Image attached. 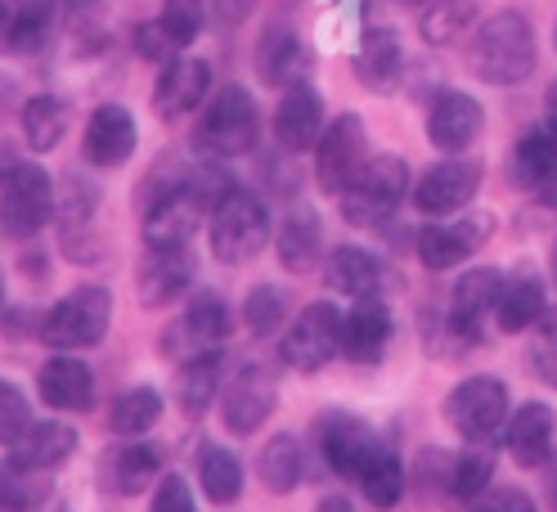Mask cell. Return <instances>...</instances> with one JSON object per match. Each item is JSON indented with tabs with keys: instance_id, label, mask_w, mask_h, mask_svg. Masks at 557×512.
<instances>
[{
	"instance_id": "1",
	"label": "cell",
	"mask_w": 557,
	"mask_h": 512,
	"mask_svg": "<svg viewBox=\"0 0 557 512\" xmlns=\"http://www.w3.org/2000/svg\"><path fill=\"white\" fill-rule=\"evenodd\" d=\"M468 63L481 82L491 86H512V82H527L535 73V32L531 18L504 10L495 18H485L481 32L468 46Z\"/></svg>"
},
{
	"instance_id": "2",
	"label": "cell",
	"mask_w": 557,
	"mask_h": 512,
	"mask_svg": "<svg viewBox=\"0 0 557 512\" xmlns=\"http://www.w3.org/2000/svg\"><path fill=\"white\" fill-rule=\"evenodd\" d=\"M257 126H261V117H257L252 95L243 86H225L212 104L202 109V122L194 130V149L212 162L238 158L257 145Z\"/></svg>"
},
{
	"instance_id": "3",
	"label": "cell",
	"mask_w": 557,
	"mask_h": 512,
	"mask_svg": "<svg viewBox=\"0 0 557 512\" xmlns=\"http://www.w3.org/2000/svg\"><path fill=\"white\" fill-rule=\"evenodd\" d=\"M212 252L221 265H248L252 257H261L265 238H270V212L265 202L248 189H230L216 212H212Z\"/></svg>"
},
{
	"instance_id": "4",
	"label": "cell",
	"mask_w": 557,
	"mask_h": 512,
	"mask_svg": "<svg viewBox=\"0 0 557 512\" xmlns=\"http://www.w3.org/2000/svg\"><path fill=\"white\" fill-rule=\"evenodd\" d=\"M409 193V166L392 153L369 158L360 166V176L342 189V212L351 225H377L387 221Z\"/></svg>"
},
{
	"instance_id": "5",
	"label": "cell",
	"mask_w": 557,
	"mask_h": 512,
	"mask_svg": "<svg viewBox=\"0 0 557 512\" xmlns=\"http://www.w3.org/2000/svg\"><path fill=\"white\" fill-rule=\"evenodd\" d=\"M109 320H113L109 288H77V292H67L63 301H54V311L41 324V341L54 347V351H82V347L103 341Z\"/></svg>"
},
{
	"instance_id": "6",
	"label": "cell",
	"mask_w": 557,
	"mask_h": 512,
	"mask_svg": "<svg viewBox=\"0 0 557 512\" xmlns=\"http://www.w3.org/2000/svg\"><path fill=\"white\" fill-rule=\"evenodd\" d=\"M54 212V185L37 162H18L10 171V180L0 185V225L14 238H32L37 229H46Z\"/></svg>"
},
{
	"instance_id": "7",
	"label": "cell",
	"mask_w": 557,
	"mask_h": 512,
	"mask_svg": "<svg viewBox=\"0 0 557 512\" xmlns=\"http://www.w3.org/2000/svg\"><path fill=\"white\" fill-rule=\"evenodd\" d=\"M230 337V311L216 292H202L189 301V311L162 333V355L166 360H198V355H212L221 341Z\"/></svg>"
},
{
	"instance_id": "8",
	"label": "cell",
	"mask_w": 557,
	"mask_h": 512,
	"mask_svg": "<svg viewBox=\"0 0 557 512\" xmlns=\"http://www.w3.org/2000/svg\"><path fill=\"white\" fill-rule=\"evenodd\" d=\"M342 351V315L333 301H315L293 320L284 337V360L297 373H320Z\"/></svg>"
},
{
	"instance_id": "9",
	"label": "cell",
	"mask_w": 557,
	"mask_h": 512,
	"mask_svg": "<svg viewBox=\"0 0 557 512\" xmlns=\"http://www.w3.org/2000/svg\"><path fill=\"white\" fill-rule=\"evenodd\" d=\"M504 414H508V387L499 378H468L445 400L449 427H455L463 440H472V446L476 440H491L495 427L504 423Z\"/></svg>"
},
{
	"instance_id": "10",
	"label": "cell",
	"mask_w": 557,
	"mask_h": 512,
	"mask_svg": "<svg viewBox=\"0 0 557 512\" xmlns=\"http://www.w3.org/2000/svg\"><path fill=\"white\" fill-rule=\"evenodd\" d=\"M320 158H315V176L329 193H342L360 176V166L369 162V149H364V122L356 113H342L333 126H324L320 135Z\"/></svg>"
},
{
	"instance_id": "11",
	"label": "cell",
	"mask_w": 557,
	"mask_h": 512,
	"mask_svg": "<svg viewBox=\"0 0 557 512\" xmlns=\"http://www.w3.org/2000/svg\"><path fill=\"white\" fill-rule=\"evenodd\" d=\"M320 446H324V459L337 476H356L364 472V463L382 450V440L373 436V427L356 414H346V409H329L320 419Z\"/></svg>"
},
{
	"instance_id": "12",
	"label": "cell",
	"mask_w": 557,
	"mask_h": 512,
	"mask_svg": "<svg viewBox=\"0 0 557 512\" xmlns=\"http://www.w3.org/2000/svg\"><path fill=\"white\" fill-rule=\"evenodd\" d=\"M270 414H274V383L265 369L248 364L221 387V423L234 436H252Z\"/></svg>"
},
{
	"instance_id": "13",
	"label": "cell",
	"mask_w": 557,
	"mask_h": 512,
	"mask_svg": "<svg viewBox=\"0 0 557 512\" xmlns=\"http://www.w3.org/2000/svg\"><path fill=\"white\" fill-rule=\"evenodd\" d=\"M481 189V166L468 162V158H445L441 166H432L423 180L413 189V202L418 212L428 216H449L472 202V193Z\"/></svg>"
},
{
	"instance_id": "14",
	"label": "cell",
	"mask_w": 557,
	"mask_h": 512,
	"mask_svg": "<svg viewBox=\"0 0 557 512\" xmlns=\"http://www.w3.org/2000/svg\"><path fill=\"white\" fill-rule=\"evenodd\" d=\"M495 221L491 216H463V221H445V225H432L418 234V261H423L428 270H455L463 265L485 238H491Z\"/></svg>"
},
{
	"instance_id": "15",
	"label": "cell",
	"mask_w": 557,
	"mask_h": 512,
	"mask_svg": "<svg viewBox=\"0 0 557 512\" xmlns=\"http://www.w3.org/2000/svg\"><path fill=\"white\" fill-rule=\"evenodd\" d=\"M139 301L149 305V311H158V305H171L181 301L194 284V257L189 248H149V257L139 261Z\"/></svg>"
},
{
	"instance_id": "16",
	"label": "cell",
	"mask_w": 557,
	"mask_h": 512,
	"mask_svg": "<svg viewBox=\"0 0 557 512\" xmlns=\"http://www.w3.org/2000/svg\"><path fill=\"white\" fill-rule=\"evenodd\" d=\"M202 202L189 193V185H171L158 193V202L145 212V238L149 248H189V238L198 229Z\"/></svg>"
},
{
	"instance_id": "17",
	"label": "cell",
	"mask_w": 557,
	"mask_h": 512,
	"mask_svg": "<svg viewBox=\"0 0 557 512\" xmlns=\"http://www.w3.org/2000/svg\"><path fill=\"white\" fill-rule=\"evenodd\" d=\"M392 341V311L387 301L360 297L351 311L342 315V355L356 364H377Z\"/></svg>"
},
{
	"instance_id": "18",
	"label": "cell",
	"mask_w": 557,
	"mask_h": 512,
	"mask_svg": "<svg viewBox=\"0 0 557 512\" xmlns=\"http://www.w3.org/2000/svg\"><path fill=\"white\" fill-rule=\"evenodd\" d=\"M135 140H139V130H135V117L122 109V104H99L86 122V140H82V153L90 166H122L131 153H135Z\"/></svg>"
},
{
	"instance_id": "19",
	"label": "cell",
	"mask_w": 557,
	"mask_h": 512,
	"mask_svg": "<svg viewBox=\"0 0 557 512\" xmlns=\"http://www.w3.org/2000/svg\"><path fill=\"white\" fill-rule=\"evenodd\" d=\"M481 104L463 90H441L436 104L428 113V140L441 153H463L476 135H481Z\"/></svg>"
},
{
	"instance_id": "20",
	"label": "cell",
	"mask_w": 557,
	"mask_h": 512,
	"mask_svg": "<svg viewBox=\"0 0 557 512\" xmlns=\"http://www.w3.org/2000/svg\"><path fill=\"white\" fill-rule=\"evenodd\" d=\"M207 90H212V67L202 59H171L153 86V109L162 117H185V113L202 109Z\"/></svg>"
},
{
	"instance_id": "21",
	"label": "cell",
	"mask_w": 557,
	"mask_h": 512,
	"mask_svg": "<svg viewBox=\"0 0 557 512\" xmlns=\"http://www.w3.org/2000/svg\"><path fill=\"white\" fill-rule=\"evenodd\" d=\"M73 450H77V432L67 423H59V419L27 423V432L10 446V467L14 472H50L73 459Z\"/></svg>"
},
{
	"instance_id": "22",
	"label": "cell",
	"mask_w": 557,
	"mask_h": 512,
	"mask_svg": "<svg viewBox=\"0 0 557 512\" xmlns=\"http://www.w3.org/2000/svg\"><path fill=\"white\" fill-rule=\"evenodd\" d=\"M320 135H324V99L306 82L284 90V104L274 113V140L288 153H301V149H315Z\"/></svg>"
},
{
	"instance_id": "23",
	"label": "cell",
	"mask_w": 557,
	"mask_h": 512,
	"mask_svg": "<svg viewBox=\"0 0 557 512\" xmlns=\"http://www.w3.org/2000/svg\"><path fill=\"white\" fill-rule=\"evenodd\" d=\"M499 292H504V275L491 265L481 270H468V275L455 284V297H449V324H455L459 337H476L485 315L499 305Z\"/></svg>"
},
{
	"instance_id": "24",
	"label": "cell",
	"mask_w": 557,
	"mask_h": 512,
	"mask_svg": "<svg viewBox=\"0 0 557 512\" xmlns=\"http://www.w3.org/2000/svg\"><path fill=\"white\" fill-rule=\"evenodd\" d=\"M553 409L531 400L521 404L512 423H508V454L517 459V467H540L553 454Z\"/></svg>"
},
{
	"instance_id": "25",
	"label": "cell",
	"mask_w": 557,
	"mask_h": 512,
	"mask_svg": "<svg viewBox=\"0 0 557 512\" xmlns=\"http://www.w3.org/2000/svg\"><path fill=\"white\" fill-rule=\"evenodd\" d=\"M37 391L50 409H63V414H77V409L90 404L95 396V378H90V369L73 355H59L50 360L41 373H37Z\"/></svg>"
},
{
	"instance_id": "26",
	"label": "cell",
	"mask_w": 557,
	"mask_h": 512,
	"mask_svg": "<svg viewBox=\"0 0 557 512\" xmlns=\"http://www.w3.org/2000/svg\"><path fill=\"white\" fill-rule=\"evenodd\" d=\"M257 67H261L265 86L293 90V86H301L306 67H310V50L293 37L288 27H274V32H265L261 46H257Z\"/></svg>"
},
{
	"instance_id": "27",
	"label": "cell",
	"mask_w": 557,
	"mask_h": 512,
	"mask_svg": "<svg viewBox=\"0 0 557 512\" xmlns=\"http://www.w3.org/2000/svg\"><path fill=\"white\" fill-rule=\"evenodd\" d=\"M162 472V450L149 446V440H131V446H117L103 463V476L117 495H145Z\"/></svg>"
},
{
	"instance_id": "28",
	"label": "cell",
	"mask_w": 557,
	"mask_h": 512,
	"mask_svg": "<svg viewBox=\"0 0 557 512\" xmlns=\"http://www.w3.org/2000/svg\"><path fill=\"white\" fill-rule=\"evenodd\" d=\"M512 185L521 189H544L553 176H557V126H540V130H527L512 149Z\"/></svg>"
},
{
	"instance_id": "29",
	"label": "cell",
	"mask_w": 557,
	"mask_h": 512,
	"mask_svg": "<svg viewBox=\"0 0 557 512\" xmlns=\"http://www.w3.org/2000/svg\"><path fill=\"white\" fill-rule=\"evenodd\" d=\"M324 284L333 288V292H342V297H377V288H382V261L373 257V252H364V248H337L333 257H329V265H324Z\"/></svg>"
},
{
	"instance_id": "30",
	"label": "cell",
	"mask_w": 557,
	"mask_h": 512,
	"mask_svg": "<svg viewBox=\"0 0 557 512\" xmlns=\"http://www.w3.org/2000/svg\"><path fill=\"white\" fill-rule=\"evenodd\" d=\"M400 67H405V50H400V37L387 27H373L360 54H356V77L369 86V90H392L400 82Z\"/></svg>"
},
{
	"instance_id": "31",
	"label": "cell",
	"mask_w": 557,
	"mask_h": 512,
	"mask_svg": "<svg viewBox=\"0 0 557 512\" xmlns=\"http://www.w3.org/2000/svg\"><path fill=\"white\" fill-rule=\"evenodd\" d=\"M59 0H14L10 5V23H5V37H0V50L5 54H32L41 50L50 37V18H54Z\"/></svg>"
},
{
	"instance_id": "32",
	"label": "cell",
	"mask_w": 557,
	"mask_h": 512,
	"mask_svg": "<svg viewBox=\"0 0 557 512\" xmlns=\"http://www.w3.org/2000/svg\"><path fill=\"white\" fill-rule=\"evenodd\" d=\"M278 265L293 270V275H301V270H310L320 261V248H324V229H320V216L315 212H293L284 221V229H278Z\"/></svg>"
},
{
	"instance_id": "33",
	"label": "cell",
	"mask_w": 557,
	"mask_h": 512,
	"mask_svg": "<svg viewBox=\"0 0 557 512\" xmlns=\"http://www.w3.org/2000/svg\"><path fill=\"white\" fill-rule=\"evenodd\" d=\"M544 305H548V292L535 275H512L499 292V305H495V315H499V328L504 333H521V328H531L535 320H544Z\"/></svg>"
},
{
	"instance_id": "34",
	"label": "cell",
	"mask_w": 557,
	"mask_h": 512,
	"mask_svg": "<svg viewBox=\"0 0 557 512\" xmlns=\"http://www.w3.org/2000/svg\"><path fill=\"white\" fill-rule=\"evenodd\" d=\"M221 355H198V360H185L181 373H176V400L189 419H202V409L221 396Z\"/></svg>"
},
{
	"instance_id": "35",
	"label": "cell",
	"mask_w": 557,
	"mask_h": 512,
	"mask_svg": "<svg viewBox=\"0 0 557 512\" xmlns=\"http://www.w3.org/2000/svg\"><path fill=\"white\" fill-rule=\"evenodd\" d=\"M261 482L270 495H293L301 486V472H306V459H301V446L293 436H270L261 446Z\"/></svg>"
},
{
	"instance_id": "36",
	"label": "cell",
	"mask_w": 557,
	"mask_h": 512,
	"mask_svg": "<svg viewBox=\"0 0 557 512\" xmlns=\"http://www.w3.org/2000/svg\"><path fill=\"white\" fill-rule=\"evenodd\" d=\"M23 135L37 153H50L67 135V104L59 95H37L23 104Z\"/></svg>"
},
{
	"instance_id": "37",
	"label": "cell",
	"mask_w": 557,
	"mask_h": 512,
	"mask_svg": "<svg viewBox=\"0 0 557 512\" xmlns=\"http://www.w3.org/2000/svg\"><path fill=\"white\" fill-rule=\"evenodd\" d=\"M158 419H162V396L153 387H131L109 409L113 436H145L149 427H158Z\"/></svg>"
},
{
	"instance_id": "38",
	"label": "cell",
	"mask_w": 557,
	"mask_h": 512,
	"mask_svg": "<svg viewBox=\"0 0 557 512\" xmlns=\"http://www.w3.org/2000/svg\"><path fill=\"white\" fill-rule=\"evenodd\" d=\"M476 10H481L476 0H432L423 18H418V32H423L428 46H449L459 32H468L476 23Z\"/></svg>"
},
{
	"instance_id": "39",
	"label": "cell",
	"mask_w": 557,
	"mask_h": 512,
	"mask_svg": "<svg viewBox=\"0 0 557 512\" xmlns=\"http://www.w3.org/2000/svg\"><path fill=\"white\" fill-rule=\"evenodd\" d=\"M360 482V490H364V499L373 503V508H396L400 503V495H405V467H400V459L382 446L369 463H364V472L356 476Z\"/></svg>"
},
{
	"instance_id": "40",
	"label": "cell",
	"mask_w": 557,
	"mask_h": 512,
	"mask_svg": "<svg viewBox=\"0 0 557 512\" xmlns=\"http://www.w3.org/2000/svg\"><path fill=\"white\" fill-rule=\"evenodd\" d=\"M198 482L212 503H234L243 495V463L221 446H207L198 463Z\"/></svg>"
},
{
	"instance_id": "41",
	"label": "cell",
	"mask_w": 557,
	"mask_h": 512,
	"mask_svg": "<svg viewBox=\"0 0 557 512\" xmlns=\"http://www.w3.org/2000/svg\"><path fill=\"white\" fill-rule=\"evenodd\" d=\"M491 476H495V454L485 450V440H476V446L455 463V472H449V490L459 499H481L491 490Z\"/></svg>"
},
{
	"instance_id": "42",
	"label": "cell",
	"mask_w": 557,
	"mask_h": 512,
	"mask_svg": "<svg viewBox=\"0 0 557 512\" xmlns=\"http://www.w3.org/2000/svg\"><path fill=\"white\" fill-rule=\"evenodd\" d=\"M158 23L171 32L176 46H194L202 37V27H207V5L202 0H166Z\"/></svg>"
},
{
	"instance_id": "43",
	"label": "cell",
	"mask_w": 557,
	"mask_h": 512,
	"mask_svg": "<svg viewBox=\"0 0 557 512\" xmlns=\"http://www.w3.org/2000/svg\"><path fill=\"white\" fill-rule=\"evenodd\" d=\"M284 311H288V297L265 284V288H252L248 305H243V320H248L252 333H274L278 320H284Z\"/></svg>"
},
{
	"instance_id": "44",
	"label": "cell",
	"mask_w": 557,
	"mask_h": 512,
	"mask_svg": "<svg viewBox=\"0 0 557 512\" xmlns=\"http://www.w3.org/2000/svg\"><path fill=\"white\" fill-rule=\"evenodd\" d=\"M23 432H27V396L0 378V446H14Z\"/></svg>"
},
{
	"instance_id": "45",
	"label": "cell",
	"mask_w": 557,
	"mask_h": 512,
	"mask_svg": "<svg viewBox=\"0 0 557 512\" xmlns=\"http://www.w3.org/2000/svg\"><path fill=\"white\" fill-rule=\"evenodd\" d=\"M149 512H198V503H194V490H189V482H185V476L166 472L162 482H158V490H153V503H149Z\"/></svg>"
},
{
	"instance_id": "46",
	"label": "cell",
	"mask_w": 557,
	"mask_h": 512,
	"mask_svg": "<svg viewBox=\"0 0 557 512\" xmlns=\"http://www.w3.org/2000/svg\"><path fill=\"white\" fill-rule=\"evenodd\" d=\"M472 512H535V499L517 486H495L481 499H472Z\"/></svg>"
},
{
	"instance_id": "47",
	"label": "cell",
	"mask_w": 557,
	"mask_h": 512,
	"mask_svg": "<svg viewBox=\"0 0 557 512\" xmlns=\"http://www.w3.org/2000/svg\"><path fill=\"white\" fill-rule=\"evenodd\" d=\"M135 50L153 59V63H171V54H176V41H171V32L162 23H145L135 32Z\"/></svg>"
},
{
	"instance_id": "48",
	"label": "cell",
	"mask_w": 557,
	"mask_h": 512,
	"mask_svg": "<svg viewBox=\"0 0 557 512\" xmlns=\"http://www.w3.org/2000/svg\"><path fill=\"white\" fill-rule=\"evenodd\" d=\"M531 364H535V373L544 383H557V337L548 333L540 347H535V355H531Z\"/></svg>"
},
{
	"instance_id": "49",
	"label": "cell",
	"mask_w": 557,
	"mask_h": 512,
	"mask_svg": "<svg viewBox=\"0 0 557 512\" xmlns=\"http://www.w3.org/2000/svg\"><path fill=\"white\" fill-rule=\"evenodd\" d=\"M315 512H356V508H351V503H346L342 495H333V499H324V503H320Z\"/></svg>"
},
{
	"instance_id": "50",
	"label": "cell",
	"mask_w": 557,
	"mask_h": 512,
	"mask_svg": "<svg viewBox=\"0 0 557 512\" xmlns=\"http://www.w3.org/2000/svg\"><path fill=\"white\" fill-rule=\"evenodd\" d=\"M548 126H557V86L548 90Z\"/></svg>"
},
{
	"instance_id": "51",
	"label": "cell",
	"mask_w": 557,
	"mask_h": 512,
	"mask_svg": "<svg viewBox=\"0 0 557 512\" xmlns=\"http://www.w3.org/2000/svg\"><path fill=\"white\" fill-rule=\"evenodd\" d=\"M5 23H10V0H0V32H5Z\"/></svg>"
},
{
	"instance_id": "52",
	"label": "cell",
	"mask_w": 557,
	"mask_h": 512,
	"mask_svg": "<svg viewBox=\"0 0 557 512\" xmlns=\"http://www.w3.org/2000/svg\"><path fill=\"white\" fill-rule=\"evenodd\" d=\"M0 305H5V275H0Z\"/></svg>"
},
{
	"instance_id": "53",
	"label": "cell",
	"mask_w": 557,
	"mask_h": 512,
	"mask_svg": "<svg viewBox=\"0 0 557 512\" xmlns=\"http://www.w3.org/2000/svg\"><path fill=\"white\" fill-rule=\"evenodd\" d=\"M553 279H557V248H553Z\"/></svg>"
},
{
	"instance_id": "54",
	"label": "cell",
	"mask_w": 557,
	"mask_h": 512,
	"mask_svg": "<svg viewBox=\"0 0 557 512\" xmlns=\"http://www.w3.org/2000/svg\"><path fill=\"white\" fill-rule=\"evenodd\" d=\"M405 5H428V0H405Z\"/></svg>"
}]
</instances>
